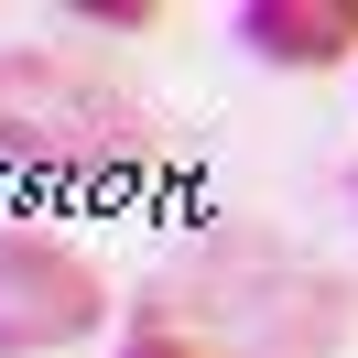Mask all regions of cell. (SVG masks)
<instances>
[{
  "label": "cell",
  "instance_id": "obj_1",
  "mask_svg": "<svg viewBox=\"0 0 358 358\" xmlns=\"http://www.w3.org/2000/svg\"><path fill=\"white\" fill-rule=\"evenodd\" d=\"M152 304L185 336H206V358H336L358 326L348 271L271 250V239H206Z\"/></svg>",
  "mask_w": 358,
  "mask_h": 358
},
{
  "label": "cell",
  "instance_id": "obj_2",
  "mask_svg": "<svg viewBox=\"0 0 358 358\" xmlns=\"http://www.w3.org/2000/svg\"><path fill=\"white\" fill-rule=\"evenodd\" d=\"M163 152V120L131 76L76 44H0V163L11 174H131Z\"/></svg>",
  "mask_w": 358,
  "mask_h": 358
},
{
  "label": "cell",
  "instance_id": "obj_3",
  "mask_svg": "<svg viewBox=\"0 0 358 358\" xmlns=\"http://www.w3.org/2000/svg\"><path fill=\"white\" fill-rule=\"evenodd\" d=\"M109 326V271L55 228H0V358H55Z\"/></svg>",
  "mask_w": 358,
  "mask_h": 358
},
{
  "label": "cell",
  "instance_id": "obj_4",
  "mask_svg": "<svg viewBox=\"0 0 358 358\" xmlns=\"http://www.w3.org/2000/svg\"><path fill=\"white\" fill-rule=\"evenodd\" d=\"M239 44L261 55V66H293V76L348 66V55H358V0H250V11H239Z\"/></svg>",
  "mask_w": 358,
  "mask_h": 358
},
{
  "label": "cell",
  "instance_id": "obj_5",
  "mask_svg": "<svg viewBox=\"0 0 358 358\" xmlns=\"http://www.w3.org/2000/svg\"><path fill=\"white\" fill-rule=\"evenodd\" d=\"M120 358H206V336H185L163 304H141V315H131V336H120Z\"/></svg>",
  "mask_w": 358,
  "mask_h": 358
},
{
  "label": "cell",
  "instance_id": "obj_6",
  "mask_svg": "<svg viewBox=\"0 0 358 358\" xmlns=\"http://www.w3.org/2000/svg\"><path fill=\"white\" fill-rule=\"evenodd\" d=\"M76 22H87V33H152L163 11H152V0H76Z\"/></svg>",
  "mask_w": 358,
  "mask_h": 358
},
{
  "label": "cell",
  "instance_id": "obj_7",
  "mask_svg": "<svg viewBox=\"0 0 358 358\" xmlns=\"http://www.w3.org/2000/svg\"><path fill=\"white\" fill-rule=\"evenodd\" d=\"M348 206H358V163H348Z\"/></svg>",
  "mask_w": 358,
  "mask_h": 358
}]
</instances>
